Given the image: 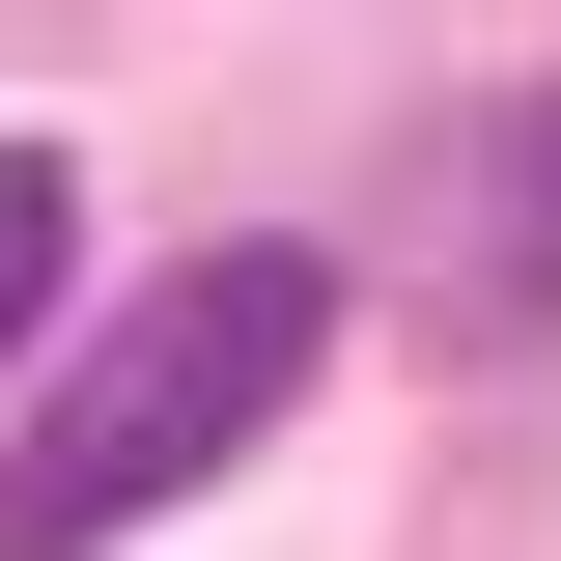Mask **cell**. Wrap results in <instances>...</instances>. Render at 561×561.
Listing matches in <instances>:
<instances>
[{"label":"cell","instance_id":"cell-1","mask_svg":"<svg viewBox=\"0 0 561 561\" xmlns=\"http://www.w3.org/2000/svg\"><path fill=\"white\" fill-rule=\"evenodd\" d=\"M337 365V253H280V225H225V253H169L113 309V337L57 365V421L0 449V561H113L140 505H197L225 449H253L280 393Z\"/></svg>","mask_w":561,"mask_h":561},{"label":"cell","instance_id":"cell-2","mask_svg":"<svg viewBox=\"0 0 561 561\" xmlns=\"http://www.w3.org/2000/svg\"><path fill=\"white\" fill-rule=\"evenodd\" d=\"M449 197H478V225H449V309H478V337H561V84L449 169Z\"/></svg>","mask_w":561,"mask_h":561},{"label":"cell","instance_id":"cell-3","mask_svg":"<svg viewBox=\"0 0 561 561\" xmlns=\"http://www.w3.org/2000/svg\"><path fill=\"white\" fill-rule=\"evenodd\" d=\"M57 280H84V169H57V140H0V365L57 337Z\"/></svg>","mask_w":561,"mask_h":561}]
</instances>
